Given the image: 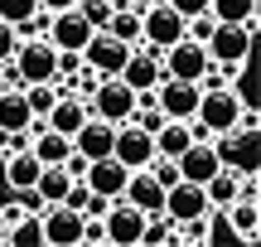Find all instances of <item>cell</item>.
Wrapping results in <instances>:
<instances>
[{
  "label": "cell",
  "mask_w": 261,
  "mask_h": 247,
  "mask_svg": "<svg viewBox=\"0 0 261 247\" xmlns=\"http://www.w3.org/2000/svg\"><path fill=\"white\" fill-rule=\"evenodd\" d=\"M121 199H126V204H136L140 213H160V209H165V184H160L150 170H130V175H126Z\"/></svg>",
  "instance_id": "ac0fdd59"
},
{
  "label": "cell",
  "mask_w": 261,
  "mask_h": 247,
  "mask_svg": "<svg viewBox=\"0 0 261 247\" xmlns=\"http://www.w3.org/2000/svg\"><path fill=\"white\" fill-rule=\"evenodd\" d=\"M112 160H121L126 170H145L155 160V136L136 121H116V136H112Z\"/></svg>",
  "instance_id": "52a82bcc"
},
{
  "label": "cell",
  "mask_w": 261,
  "mask_h": 247,
  "mask_svg": "<svg viewBox=\"0 0 261 247\" xmlns=\"http://www.w3.org/2000/svg\"><path fill=\"white\" fill-rule=\"evenodd\" d=\"M24 213H29V209H24V199H19V204H5V209H0V233H5V228H15Z\"/></svg>",
  "instance_id": "d6a6232c"
},
{
  "label": "cell",
  "mask_w": 261,
  "mask_h": 247,
  "mask_svg": "<svg viewBox=\"0 0 261 247\" xmlns=\"http://www.w3.org/2000/svg\"><path fill=\"white\" fill-rule=\"evenodd\" d=\"M126 5H136V10H150V5H160V0H126Z\"/></svg>",
  "instance_id": "d590c367"
},
{
  "label": "cell",
  "mask_w": 261,
  "mask_h": 247,
  "mask_svg": "<svg viewBox=\"0 0 261 247\" xmlns=\"http://www.w3.org/2000/svg\"><path fill=\"white\" fill-rule=\"evenodd\" d=\"M10 68H15L19 83H58V48L44 34L19 39L15 54H10Z\"/></svg>",
  "instance_id": "6da1fadb"
},
{
  "label": "cell",
  "mask_w": 261,
  "mask_h": 247,
  "mask_svg": "<svg viewBox=\"0 0 261 247\" xmlns=\"http://www.w3.org/2000/svg\"><path fill=\"white\" fill-rule=\"evenodd\" d=\"M179 39H184V15H179V10H169L165 0L150 5V10H140V44L145 48L165 54V48L179 44Z\"/></svg>",
  "instance_id": "5b68a950"
},
{
  "label": "cell",
  "mask_w": 261,
  "mask_h": 247,
  "mask_svg": "<svg viewBox=\"0 0 261 247\" xmlns=\"http://www.w3.org/2000/svg\"><path fill=\"white\" fill-rule=\"evenodd\" d=\"M126 165L121 160H112V155H102V160H87V175H83V184L92 194H102V199H121V189H126Z\"/></svg>",
  "instance_id": "e0dca14e"
},
{
  "label": "cell",
  "mask_w": 261,
  "mask_h": 247,
  "mask_svg": "<svg viewBox=\"0 0 261 247\" xmlns=\"http://www.w3.org/2000/svg\"><path fill=\"white\" fill-rule=\"evenodd\" d=\"M34 10H39V0H0V19L5 24H24Z\"/></svg>",
  "instance_id": "f546056e"
},
{
  "label": "cell",
  "mask_w": 261,
  "mask_h": 247,
  "mask_svg": "<svg viewBox=\"0 0 261 247\" xmlns=\"http://www.w3.org/2000/svg\"><path fill=\"white\" fill-rule=\"evenodd\" d=\"M34 126V112L24 102V87H0V131H29Z\"/></svg>",
  "instance_id": "603a6c76"
},
{
  "label": "cell",
  "mask_w": 261,
  "mask_h": 247,
  "mask_svg": "<svg viewBox=\"0 0 261 247\" xmlns=\"http://www.w3.org/2000/svg\"><path fill=\"white\" fill-rule=\"evenodd\" d=\"M102 29H107V34H116V39H126V44H140V10L126 5V0H116Z\"/></svg>",
  "instance_id": "cb8c5ba5"
},
{
  "label": "cell",
  "mask_w": 261,
  "mask_h": 247,
  "mask_svg": "<svg viewBox=\"0 0 261 247\" xmlns=\"http://www.w3.org/2000/svg\"><path fill=\"white\" fill-rule=\"evenodd\" d=\"M208 63H213V58H208V48L198 44V39H189V34L160 54V68H165V78H189V83H198V73H203Z\"/></svg>",
  "instance_id": "30bf717a"
},
{
  "label": "cell",
  "mask_w": 261,
  "mask_h": 247,
  "mask_svg": "<svg viewBox=\"0 0 261 247\" xmlns=\"http://www.w3.org/2000/svg\"><path fill=\"white\" fill-rule=\"evenodd\" d=\"M213 151L227 170H242V175L256 170V131H247V126H232V131L213 136Z\"/></svg>",
  "instance_id": "5bb4252c"
},
{
  "label": "cell",
  "mask_w": 261,
  "mask_h": 247,
  "mask_svg": "<svg viewBox=\"0 0 261 247\" xmlns=\"http://www.w3.org/2000/svg\"><path fill=\"white\" fill-rule=\"evenodd\" d=\"M77 10H83V19H87L92 29H102L107 15H112V0H77Z\"/></svg>",
  "instance_id": "4dcf8cb0"
},
{
  "label": "cell",
  "mask_w": 261,
  "mask_h": 247,
  "mask_svg": "<svg viewBox=\"0 0 261 247\" xmlns=\"http://www.w3.org/2000/svg\"><path fill=\"white\" fill-rule=\"evenodd\" d=\"M112 136H116L112 121H102V116H87V121L73 131V151L87 155V160H102V155H112Z\"/></svg>",
  "instance_id": "ffe728a7"
},
{
  "label": "cell",
  "mask_w": 261,
  "mask_h": 247,
  "mask_svg": "<svg viewBox=\"0 0 261 247\" xmlns=\"http://www.w3.org/2000/svg\"><path fill=\"white\" fill-rule=\"evenodd\" d=\"M165 5H169V10H179L184 19H194V15H203V10H208V0H165Z\"/></svg>",
  "instance_id": "836d02e7"
},
{
  "label": "cell",
  "mask_w": 261,
  "mask_h": 247,
  "mask_svg": "<svg viewBox=\"0 0 261 247\" xmlns=\"http://www.w3.org/2000/svg\"><path fill=\"white\" fill-rule=\"evenodd\" d=\"M150 213H140L136 204L112 199L102 209V228H107V247H140V228H145Z\"/></svg>",
  "instance_id": "8992f818"
},
{
  "label": "cell",
  "mask_w": 261,
  "mask_h": 247,
  "mask_svg": "<svg viewBox=\"0 0 261 247\" xmlns=\"http://www.w3.org/2000/svg\"><path fill=\"white\" fill-rule=\"evenodd\" d=\"M116 78H121L130 92H155V87H160V78H165V68H160V54H155V48H145V44H136Z\"/></svg>",
  "instance_id": "4fadbf2b"
},
{
  "label": "cell",
  "mask_w": 261,
  "mask_h": 247,
  "mask_svg": "<svg viewBox=\"0 0 261 247\" xmlns=\"http://www.w3.org/2000/svg\"><path fill=\"white\" fill-rule=\"evenodd\" d=\"M198 97H203V87L189 83V78H160V87H155V107L165 116H184V121L194 116Z\"/></svg>",
  "instance_id": "9a60e30c"
},
{
  "label": "cell",
  "mask_w": 261,
  "mask_h": 247,
  "mask_svg": "<svg viewBox=\"0 0 261 247\" xmlns=\"http://www.w3.org/2000/svg\"><path fill=\"white\" fill-rule=\"evenodd\" d=\"M223 218H227V228H232L237 242H256V238H261V199L237 194V199L223 209Z\"/></svg>",
  "instance_id": "d6986e66"
},
{
  "label": "cell",
  "mask_w": 261,
  "mask_h": 247,
  "mask_svg": "<svg viewBox=\"0 0 261 247\" xmlns=\"http://www.w3.org/2000/svg\"><path fill=\"white\" fill-rule=\"evenodd\" d=\"M165 242H174V223L165 213H150L145 228H140V247H165Z\"/></svg>",
  "instance_id": "f1b7e54d"
},
{
  "label": "cell",
  "mask_w": 261,
  "mask_h": 247,
  "mask_svg": "<svg viewBox=\"0 0 261 247\" xmlns=\"http://www.w3.org/2000/svg\"><path fill=\"white\" fill-rule=\"evenodd\" d=\"M252 39H256V24H213V34L203 39L208 58L223 68H237L252 58Z\"/></svg>",
  "instance_id": "7a4b0ae2"
},
{
  "label": "cell",
  "mask_w": 261,
  "mask_h": 247,
  "mask_svg": "<svg viewBox=\"0 0 261 247\" xmlns=\"http://www.w3.org/2000/svg\"><path fill=\"white\" fill-rule=\"evenodd\" d=\"M237 116H242V102L232 97V87H208V92L198 97V107H194V121L203 126L208 136L232 131V126H237Z\"/></svg>",
  "instance_id": "3957f363"
},
{
  "label": "cell",
  "mask_w": 261,
  "mask_h": 247,
  "mask_svg": "<svg viewBox=\"0 0 261 247\" xmlns=\"http://www.w3.org/2000/svg\"><path fill=\"white\" fill-rule=\"evenodd\" d=\"M213 209V204H208V194H203V184H194V180H174L165 189V218L169 223H189V218H203V213Z\"/></svg>",
  "instance_id": "8fae6325"
},
{
  "label": "cell",
  "mask_w": 261,
  "mask_h": 247,
  "mask_svg": "<svg viewBox=\"0 0 261 247\" xmlns=\"http://www.w3.org/2000/svg\"><path fill=\"white\" fill-rule=\"evenodd\" d=\"M19 87H24V102H29V112H34V121H44V112L58 97V83H19Z\"/></svg>",
  "instance_id": "83f0119b"
},
{
  "label": "cell",
  "mask_w": 261,
  "mask_h": 247,
  "mask_svg": "<svg viewBox=\"0 0 261 247\" xmlns=\"http://www.w3.org/2000/svg\"><path fill=\"white\" fill-rule=\"evenodd\" d=\"M83 238V213L68 209V204H48L39 213V242L44 247H77Z\"/></svg>",
  "instance_id": "9c48e42d"
},
{
  "label": "cell",
  "mask_w": 261,
  "mask_h": 247,
  "mask_svg": "<svg viewBox=\"0 0 261 247\" xmlns=\"http://www.w3.org/2000/svg\"><path fill=\"white\" fill-rule=\"evenodd\" d=\"M203 194H208V204H213V209H227V204L242 194V170H227V165H223V170L203 184Z\"/></svg>",
  "instance_id": "d4e9b609"
},
{
  "label": "cell",
  "mask_w": 261,
  "mask_h": 247,
  "mask_svg": "<svg viewBox=\"0 0 261 247\" xmlns=\"http://www.w3.org/2000/svg\"><path fill=\"white\" fill-rule=\"evenodd\" d=\"M130 48H136V44L107 34V29H92V39L83 44V63L92 68V73H102V78H116V73H121V63L130 58Z\"/></svg>",
  "instance_id": "ba28073f"
},
{
  "label": "cell",
  "mask_w": 261,
  "mask_h": 247,
  "mask_svg": "<svg viewBox=\"0 0 261 247\" xmlns=\"http://www.w3.org/2000/svg\"><path fill=\"white\" fill-rule=\"evenodd\" d=\"M15 44H19L15 24H5V19H0V63H10V54H15Z\"/></svg>",
  "instance_id": "1f68e13d"
},
{
  "label": "cell",
  "mask_w": 261,
  "mask_h": 247,
  "mask_svg": "<svg viewBox=\"0 0 261 247\" xmlns=\"http://www.w3.org/2000/svg\"><path fill=\"white\" fill-rule=\"evenodd\" d=\"M44 39L54 48H73V54H83V44L92 39V24L83 19V10H77V5H68V10H54V15H48Z\"/></svg>",
  "instance_id": "7c38bea8"
},
{
  "label": "cell",
  "mask_w": 261,
  "mask_h": 247,
  "mask_svg": "<svg viewBox=\"0 0 261 247\" xmlns=\"http://www.w3.org/2000/svg\"><path fill=\"white\" fill-rule=\"evenodd\" d=\"M87 97H73V92H58L54 97V107L44 112V126H54V131H63V136H73L77 126L87 121Z\"/></svg>",
  "instance_id": "44dd1931"
},
{
  "label": "cell",
  "mask_w": 261,
  "mask_h": 247,
  "mask_svg": "<svg viewBox=\"0 0 261 247\" xmlns=\"http://www.w3.org/2000/svg\"><path fill=\"white\" fill-rule=\"evenodd\" d=\"M39 155L29 151V145H19V151H5V184L15 194H24V189H34V180H39Z\"/></svg>",
  "instance_id": "7402d4cb"
},
{
  "label": "cell",
  "mask_w": 261,
  "mask_h": 247,
  "mask_svg": "<svg viewBox=\"0 0 261 247\" xmlns=\"http://www.w3.org/2000/svg\"><path fill=\"white\" fill-rule=\"evenodd\" d=\"M68 5H77V0H39V10H48V15L54 10H68Z\"/></svg>",
  "instance_id": "e575fe53"
},
{
  "label": "cell",
  "mask_w": 261,
  "mask_h": 247,
  "mask_svg": "<svg viewBox=\"0 0 261 247\" xmlns=\"http://www.w3.org/2000/svg\"><path fill=\"white\" fill-rule=\"evenodd\" d=\"M87 112L92 116H102V121H130L136 116V92L121 83V78H102V83L87 92Z\"/></svg>",
  "instance_id": "277c9868"
},
{
  "label": "cell",
  "mask_w": 261,
  "mask_h": 247,
  "mask_svg": "<svg viewBox=\"0 0 261 247\" xmlns=\"http://www.w3.org/2000/svg\"><path fill=\"white\" fill-rule=\"evenodd\" d=\"M174 165H179V180H194V184H208L218 170H223V160H218L213 141H194L189 151L174 155Z\"/></svg>",
  "instance_id": "2e32d148"
},
{
  "label": "cell",
  "mask_w": 261,
  "mask_h": 247,
  "mask_svg": "<svg viewBox=\"0 0 261 247\" xmlns=\"http://www.w3.org/2000/svg\"><path fill=\"white\" fill-rule=\"evenodd\" d=\"M208 15L218 24H256V0H208Z\"/></svg>",
  "instance_id": "484cf974"
},
{
  "label": "cell",
  "mask_w": 261,
  "mask_h": 247,
  "mask_svg": "<svg viewBox=\"0 0 261 247\" xmlns=\"http://www.w3.org/2000/svg\"><path fill=\"white\" fill-rule=\"evenodd\" d=\"M0 242H5V247H39V213H24L15 228L0 233Z\"/></svg>",
  "instance_id": "4316f807"
}]
</instances>
